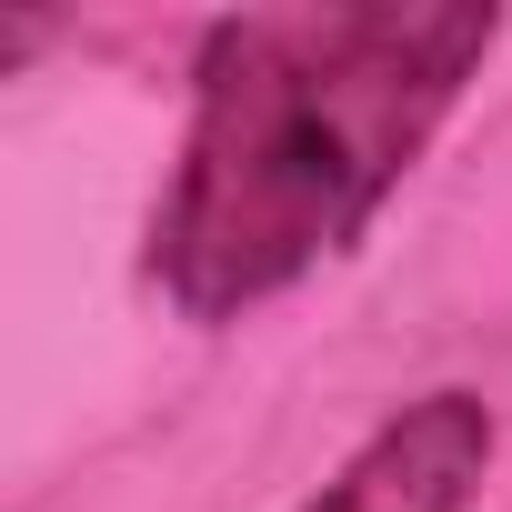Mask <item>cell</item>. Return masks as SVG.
<instances>
[{
  "label": "cell",
  "instance_id": "cell-2",
  "mask_svg": "<svg viewBox=\"0 0 512 512\" xmlns=\"http://www.w3.org/2000/svg\"><path fill=\"white\" fill-rule=\"evenodd\" d=\"M492 462V412L472 392H432L402 422H382L302 512H462Z\"/></svg>",
  "mask_w": 512,
  "mask_h": 512
},
{
  "label": "cell",
  "instance_id": "cell-1",
  "mask_svg": "<svg viewBox=\"0 0 512 512\" xmlns=\"http://www.w3.org/2000/svg\"><path fill=\"white\" fill-rule=\"evenodd\" d=\"M472 0L241 11L201 41V111L151 221V272L191 322L292 292L402 191L442 111L492 51Z\"/></svg>",
  "mask_w": 512,
  "mask_h": 512
}]
</instances>
